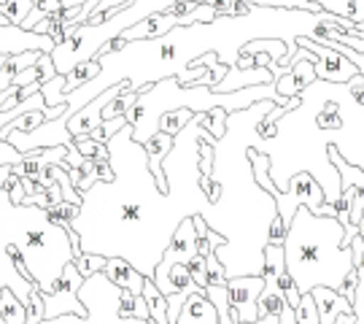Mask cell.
I'll use <instances>...</instances> for the list:
<instances>
[{
  "instance_id": "836d02e7",
  "label": "cell",
  "mask_w": 364,
  "mask_h": 324,
  "mask_svg": "<svg viewBox=\"0 0 364 324\" xmlns=\"http://www.w3.org/2000/svg\"><path fill=\"white\" fill-rule=\"evenodd\" d=\"M9 179H11V165H0V189L9 184Z\"/></svg>"
},
{
  "instance_id": "f1b7e54d",
  "label": "cell",
  "mask_w": 364,
  "mask_h": 324,
  "mask_svg": "<svg viewBox=\"0 0 364 324\" xmlns=\"http://www.w3.org/2000/svg\"><path fill=\"white\" fill-rule=\"evenodd\" d=\"M25 152H19L16 146H11L9 141H0V165H16L25 160Z\"/></svg>"
},
{
  "instance_id": "7c38bea8",
  "label": "cell",
  "mask_w": 364,
  "mask_h": 324,
  "mask_svg": "<svg viewBox=\"0 0 364 324\" xmlns=\"http://www.w3.org/2000/svg\"><path fill=\"white\" fill-rule=\"evenodd\" d=\"M176 25H178V16H173V14H168V11H156V14H151V16H146L144 22H135L132 27H127V30L122 33V38L151 41V38H159V36L170 33Z\"/></svg>"
},
{
  "instance_id": "8fae6325",
  "label": "cell",
  "mask_w": 364,
  "mask_h": 324,
  "mask_svg": "<svg viewBox=\"0 0 364 324\" xmlns=\"http://www.w3.org/2000/svg\"><path fill=\"white\" fill-rule=\"evenodd\" d=\"M311 295L316 303V311H318V324H335L340 313H353L351 300L335 289H329V286H313Z\"/></svg>"
},
{
  "instance_id": "ac0fdd59",
  "label": "cell",
  "mask_w": 364,
  "mask_h": 324,
  "mask_svg": "<svg viewBox=\"0 0 364 324\" xmlns=\"http://www.w3.org/2000/svg\"><path fill=\"white\" fill-rule=\"evenodd\" d=\"M195 117V111H189V108H173V111H165L159 122H156V130H162V132H170V135H178L189 122Z\"/></svg>"
},
{
  "instance_id": "9c48e42d",
  "label": "cell",
  "mask_w": 364,
  "mask_h": 324,
  "mask_svg": "<svg viewBox=\"0 0 364 324\" xmlns=\"http://www.w3.org/2000/svg\"><path fill=\"white\" fill-rule=\"evenodd\" d=\"M197 254V230H195V219L192 216H183L178 221V227L173 230V238H170L168 249L162 251V257L156 262V268H168V265H176V262H183L189 265Z\"/></svg>"
},
{
  "instance_id": "5bb4252c",
  "label": "cell",
  "mask_w": 364,
  "mask_h": 324,
  "mask_svg": "<svg viewBox=\"0 0 364 324\" xmlns=\"http://www.w3.org/2000/svg\"><path fill=\"white\" fill-rule=\"evenodd\" d=\"M103 273L122 289H130L132 295H144V284L146 276L138 268H132L127 259L122 257H105V268Z\"/></svg>"
},
{
  "instance_id": "d6a6232c",
  "label": "cell",
  "mask_w": 364,
  "mask_h": 324,
  "mask_svg": "<svg viewBox=\"0 0 364 324\" xmlns=\"http://www.w3.org/2000/svg\"><path fill=\"white\" fill-rule=\"evenodd\" d=\"M235 324H281V322H278L275 313H267V316H259L257 322H235Z\"/></svg>"
},
{
  "instance_id": "603a6c76",
  "label": "cell",
  "mask_w": 364,
  "mask_h": 324,
  "mask_svg": "<svg viewBox=\"0 0 364 324\" xmlns=\"http://www.w3.org/2000/svg\"><path fill=\"white\" fill-rule=\"evenodd\" d=\"M73 143H76V149L84 157H97V160H108V143L95 141V138H90V135H78V138H73Z\"/></svg>"
},
{
  "instance_id": "e0dca14e",
  "label": "cell",
  "mask_w": 364,
  "mask_h": 324,
  "mask_svg": "<svg viewBox=\"0 0 364 324\" xmlns=\"http://www.w3.org/2000/svg\"><path fill=\"white\" fill-rule=\"evenodd\" d=\"M144 298H146V303H149V319L156 324H170L168 322V298L156 289V284L151 281V278H146Z\"/></svg>"
},
{
  "instance_id": "d590c367",
  "label": "cell",
  "mask_w": 364,
  "mask_h": 324,
  "mask_svg": "<svg viewBox=\"0 0 364 324\" xmlns=\"http://www.w3.org/2000/svg\"><path fill=\"white\" fill-rule=\"evenodd\" d=\"M0 324H3V319H0Z\"/></svg>"
},
{
  "instance_id": "5b68a950",
  "label": "cell",
  "mask_w": 364,
  "mask_h": 324,
  "mask_svg": "<svg viewBox=\"0 0 364 324\" xmlns=\"http://www.w3.org/2000/svg\"><path fill=\"white\" fill-rule=\"evenodd\" d=\"M297 46H305V49H311L316 54V63H313V70H316V78H321V81H329V84H346L351 76L359 73V68L346 57V54H340L338 49H332V46H326L321 41H313L308 36H299L294 41Z\"/></svg>"
},
{
  "instance_id": "52a82bcc",
  "label": "cell",
  "mask_w": 364,
  "mask_h": 324,
  "mask_svg": "<svg viewBox=\"0 0 364 324\" xmlns=\"http://www.w3.org/2000/svg\"><path fill=\"white\" fill-rule=\"evenodd\" d=\"M313 63H316V54L305 46H297V52L291 54L289 60V68L284 76L275 81V92L281 98H294V95H302L305 87H311L316 81V70H313Z\"/></svg>"
},
{
  "instance_id": "83f0119b",
  "label": "cell",
  "mask_w": 364,
  "mask_h": 324,
  "mask_svg": "<svg viewBox=\"0 0 364 324\" xmlns=\"http://www.w3.org/2000/svg\"><path fill=\"white\" fill-rule=\"evenodd\" d=\"M43 319V295H41V289H36L30 300H27V319L25 324H38Z\"/></svg>"
},
{
  "instance_id": "2e32d148",
  "label": "cell",
  "mask_w": 364,
  "mask_h": 324,
  "mask_svg": "<svg viewBox=\"0 0 364 324\" xmlns=\"http://www.w3.org/2000/svg\"><path fill=\"white\" fill-rule=\"evenodd\" d=\"M321 11H329L351 22H364V0H313Z\"/></svg>"
},
{
  "instance_id": "d4e9b609",
  "label": "cell",
  "mask_w": 364,
  "mask_h": 324,
  "mask_svg": "<svg viewBox=\"0 0 364 324\" xmlns=\"http://www.w3.org/2000/svg\"><path fill=\"white\" fill-rule=\"evenodd\" d=\"M119 313L122 316H135V319H149V303H146L144 295H135L132 300L122 303Z\"/></svg>"
},
{
  "instance_id": "d6986e66",
  "label": "cell",
  "mask_w": 364,
  "mask_h": 324,
  "mask_svg": "<svg viewBox=\"0 0 364 324\" xmlns=\"http://www.w3.org/2000/svg\"><path fill=\"white\" fill-rule=\"evenodd\" d=\"M246 6H259V9H297V11H321L318 3L313 0H240Z\"/></svg>"
},
{
  "instance_id": "4fadbf2b",
  "label": "cell",
  "mask_w": 364,
  "mask_h": 324,
  "mask_svg": "<svg viewBox=\"0 0 364 324\" xmlns=\"http://www.w3.org/2000/svg\"><path fill=\"white\" fill-rule=\"evenodd\" d=\"M176 324H219V311L205 292H192L183 300Z\"/></svg>"
},
{
  "instance_id": "1f68e13d",
  "label": "cell",
  "mask_w": 364,
  "mask_h": 324,
  "mask_svg": "<svg viewBox=\"0 0 364 324\" xmlns=\"http://www.w3.org/2000/svg\"><path fill=\"white\" fill-rule=\"evenodd\" d=\"M348 87H351V92L356 95V100H359L364 108V76L362 73H356V76L348 78Z\"/></svg>"
},
{
  "instance_id": "e575fe53",
  "label": "cell",
  "mask_w": 364,
  "mask_h": 324,
  "mask_svg": "<svg viewBox=\"0 0 364 324\" xmlns=\"http://www.w3.org/2000/svg\"><path fill=\"white\" fill-rule=\"evenodd\" d=\"M33 3H36V6H41V3H46V0H33Z\"/></svg>"
},
{
  "instance_id": "30bf717a",
  "label": "cell",
  "mask_w": 364,
  "mask_h": 324,
  "mask_svg": "<svg viewBox=\"0 0 364 324\" xmlns=\"http://www.w3.org/2000/svg\"><path fill=\"white\" fill-rule=\"evenodd\" d=\"M254 84H273V73L262 65H254V68H230L227 76L210 84L213 92H235V90H243V87H254Z\"/></svg>"
},
{
  "instance_id": "9a60e30c",
  "label": "cell",
  "mask_w": 364,
  "mask_h": 324,
  "mask_svg": "<svg viewBox=\"0 0 364 324\" xmlns=\"http://www.w3.org/2000/svg\"><path fill=\"white\" fill-rule=\"evenodd\" d=\"M0 319H3V324H25L27 319V305L9 286L0 289Z\"/></svg>"
},
{
  "instance_id": "4316f807",
  "label": "cell",
  "mask_w": 364,
  "mask_h": 324,
  "mask_svg": "<svg viewBox=\"0 0 364 324\" xmlns=\"http://www.w3.org/2000/svg\"><path fill=\"white\" fill-rule=\"evenodd\" d=\"M278 284H281V292H284V298H287V303L291 305V308H297L299 300H302V295H299L297 284L291 281V276H289L287 271L281 273V278H278Z\"/></svg>"
},
{
  "instance_id": "7a4b0ae2",
  "label": "cell",
  "mask_w": 364,
  "mask_h": 324,
  "mask_svg": "<svg viewBox=\"0 0 364 324\" xmlns=\"http://www.w3.org/2000/svg\"><path fill=\"white\" fill-rule=\"evenodd\" d=\"M170 6H173V0H130L122 9H111L103 16V22H97V25L84 22L78 27H70V30H65V38L52 49L54 70L60 76H65L76 65L87 63V60H97V54L108 41L119 38L127 27H132L135 22H144L151 14L168 11Z\"/></svg>"
},
{
  "instance_id": "6da1fadb",
  "label": "cell",
  "mask_w": 364,
  "mask_h": 324,
  "mask_svg": "<svg viewBox=\"0 0 364 324\" xmlns=\"http://www.w3.org/2000/svg\"><path fill=\"white\" fill-rule=\"evenodd\" d=\"M353 235L338 221V216L313 214L308 206H297L284 235V265L299 295L313 286H329L343 292L346 276L353 271Z\"/></svg>"
},
{
  "instance_id": "484cf974",
  "label": "cell",
  "mask_w": 364,
  "mask_h": 324,
  "mask_svg": "<svg viewBox=\"0 0 364 324\" xmlns=\"http://www.w3.org/2000/svg\"><path fill=\"white\" fill-rule=\"evenodd\" d=\"M189 271H192V278H195L197 286H203V289H205V286L210 284V281H208V265H205V254H200V251H197L195 259L189 262Z\"/></svg>"
},
{
  "instance_id": "4dcf8cb0",
  "label": "cell",
  "mask_w": 364,
  "mask_h": 324,
  "mask_svg": "<svg viewBox=\"0 0 364 324\" xmlns=\"http://www.w3.org/2000/svg\"><path fill=\"white\" fill-rule=\"evenodd\" d=\"M36 68H38V73H41V84L57 76V70H54V63H52V54H49V52H41L38 54V63H36Z\"/></svg>"
},
{
  "instance_id": "f546056e",
  "label": "cell",
  "mask_w": 364,
  "mask_h": 324,
  "mask_svg": "<svg viewBox=\"0 0 364 324\" xmlns=\"http://www.w3.org/2000/svg\"><path fill=\"white\" fill-rule=\"evenodd\" d=\"M351 305H353V319H356V324H364V276L359 278L356 289H353Z\"/></svg>"
},
{
  "instance_id": "ffe728a7",
  "label": "cell",
  "mask_w": 364,
  "mask_h": 324,
  "mask_svg": "<svg viewBox=\"0 0 364 324\" xmlns=\"http://www.w3.org/2000/svg\"><path fill=\"white\" fill-rule=\"evenodd\" d=\"M33 9H36L33 0H3V3H0V11L11 19V25H22V19H25Z\"/></svg>"
},
{
  "instance_id": "7402d4cb",
  "label": "cell",
  "mask_w": 364,
  "mask_h": 324,
  "mask_svg": "<svg viewBox=\"0 0 364 324\" xmlns=\"http://www.w3.org/2000/svg\"><path fill=\"white\" fill-rule=\"evenodd\" d=\"M73 265H76L78 273L87 278V276H92V273L103 271L105 257H103V254H90V251H81V254H76V257H73Z\"/></svg>"
},
{
  "instance_id": "8992f818",
  "label": "cell",
  "mask_w": 364,
  "mask_h": 324,
  "mask_svg": "<svg viewBox=\"0 0 364 324\" xmlns=\"http://www.w3.org/2000/svg\"><path fill=\"white\" fill-rule=\"evenodd\" d=\"M264 278L262 276H232L227 278V295H230V316L232 322H257V298H259Z\"/></svg>"
},
{
  "instance_id": "ba28073f",
  "label": "cell",
  "mask_w": 364,
  "mask_h": 324,
  "mask_svg": "<svg viewBox=\"0 0 364 324\" xmlns=\"http://www.w3.org/2000/svg\"><path fill=\"white\" fill-rule=\"evenodd\" d=\"M57 46L52 36L33 33L19 25H0V54H22V52H49Z\"/></svg>"
},
{
  "instance_id": "cb8c5ba5",
  "label": "cell",
  "mask_w": 364,
  "mask_h": 324,
  "mask_svg": "<svg viewBox=\"0 0 364 324\" xmlns=\"http://www.w3.org/2000/svg\"><path fill=\"white\" fill-rule=\"evenodd\" d=\"M294 316H297V324H318V311H316V303H313V295L305 292L299 305L294 308Z\"/></svg>"
},
{
  "instance_id": "277c9868",
  "label": "cell",
  "mask_w": 364,
  "mask_h": 324,
  "mask_svg": "<svg viewBox=\"0 0 364 324\" xmlns=\"http://www.w3.org/2000/svg\"><path fill=\"white\" fill-rule=\"evenodd\" d=\"M84 284V276L78 273V268L73 262H68L57 289L43 295V319H52V316H63V313H78V316H87V305L78 298V289Z\"/></svg>"
},
{
  "instance_id": "3957f363",
  "label": "cell",
  "mask_w": 364,
  "mask_h": 324,
  "mask_svg": "<svg viewBox=\"0 0 364 324\" xmlns=\"http://www.w3.org/2000/svg\"><path fill=\"white\" fill-rule=\"evenodd\" d=\"M78 298L87 305V316L78 313H63L52 319H41L38 324H149V319L122 316V286H117L103 271L92 273L84 278L78 289Z\"/></svg>"
},
{
  "instance_id": "44dd1931",
  "label": "cell",
  "mask_w": 364,
  "mask_h": 324,
  "mask_svg": "<svg viewBox=\"0 0 364 324\" xmlns=\"http://www.w3.org/2000/svg\"><path fill=\"white\" fill-rule=\"evenodd\" d=\"M203 127L208 130L216 141L224 138L227 135V111L224 108H210L208 114H205V119H203Z\"/></svg>"
}]
</instances>
